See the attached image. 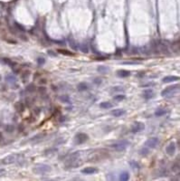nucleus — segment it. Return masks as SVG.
<instances>
[{
	"instance_id": "nucleus-6",
	"label": "nucleus",
	"mask_w": 180,
	"mask_h": 181,
	"mask_svg": "<svg viewBox=\"0 0 180 181\" xmlns=\"http://www.w3.org/2000/svg\"><path fill=\"white\" fill-rule=\"evenodd\" d=\"M144 129H145V125L142 122H139V121H135L131 126V131L133 133L140 132V131H144Z\"/></svg>"
},
{
	"instance_id": "nucleus-19",
	"label": "nucleus",
	"mask_w": 180,
	"mask_h": 181,
	"mask_svg": "<svg viewBox=\"0 0 180 181\" xmlns=\"http://www.w3.org/2000/svg\"><path fill=\"white\" fill-rule=\"evenodd\" d=\"M109 71H110V69H109L107 66H105V65H100V66L98 67V72H100V73L106 74Z\"/></svg>"
},
{
	"instance_id": "nucleus-11",
	"label": "nucleus",
	"mask_w": 180,
	"mask_h": 181,
	"mask_svg": "<svg viewBox=\"0 0 180 181\" xmlns=\"http://www.w3.org/2000/svg\"><path fill=\"white\" fill-rule=\"evenodd\" d=\"M131 73H130V71H127V70H120L117 72V76L120 77V78H126V77H129Z\"/></svg>"
},
{
	"instance_id": "nucleus-22",
	"label": "nucleus",
	"mask_w": 180,
	"mask_h": 181,
	"mask_svg": "<svg viewBox=\"0 0 180 181\" xmlns=\"http://www.w3.org/2000/svg\"><path fill=\"white\" fill-rule=\"evenodd\" d=\"M166 113V110H164V109H158L155 112V116L157 117H161V116H163Z\"/></svg>"
},
{
	"instance_id": "nucleus-28",
	"label": "nucleus",
	"mask_w": 180,
	"mask_h": 181,
	"mask_svg": "<svg viewBox=\"0 0 180 181\" xmlns=\"http://www.w3.org/2000/svg\"><path fill=\"white\" fill-rule=\"evenodd\" d=\"M126 97H125V95H123V94H117L113 97V100H117V101H120V100H123Z\"/></svg>"
},
{
	"instance_id": "nucleus-12",
	"label": "nucleus",
	"mask_w": 180,
	"mask_h": 181,
	"mask_svg": "<svg viewBox=\"0 0 180 181\" xmlns=\"http://www.w3.org/2000/svg\"><path fill=\"white\" fill-rule=\"evenodd\" d=\"M95 172H97V169H96L95 167H85V168H83L82 170V173L86 174V175H91V174H93V173Z\"/></svg>"
},
{
	"instance_id": "nucleus-3",
	"label": "nucleus",
	"mask_w": 180,
	"mask_h": 181,
	"mask_svg": "<svg viewBox=\"0 0 180 181\" xmlns=\"http://www.w3.org/2000/svg\"><path fill=\"white\" fill-rule=\"evenodd\" d=\"M179 88H180V84H175V85H171V86H169V87H166V89L162 91L161 95H162L163 97H170V96H172V94H173L176 91H177Z\"/></svg>"
},
{
	"instance_id": "nucleus-8",
	"label": "nucleus",
	"mask_w": 180,
	"mask_h": 181,
	"mask_svg": "<svg viewBox=\"0 0 180 181\" xmlns=\"http://www.w3.org/2000/svg\"><path fill=\"white\" fill-rule=\"evenodd\" d=\"M176 148H177V146H176V143L175 142H170L166 148V153L168 154L169 156H173L176 152Z\"/></svg>"
},
{
	"instance_id": "nucleus-30",
	"label": "nucleus",
	"mask_w": 180,
	"mask_h": 181,
	"mask_svg": "<svg viewBox=\"0 0 180 181\" xmlns=\"http://www.w3.org/2000/svg\"><path fill=\"white\" fill-rule=\"evenodd\" d=\"M130 165L131 166V167L135 168V169H138V168H139V165H138V163L136 161V160H131V161H130Z\"/></svg>"
},
{
	"instance_id": "nucleus-43",
	"label": "nucleus",
	"mask_w": 180,
	"mask_h": 181,
	"mask_svg": "<svg viewBox=\"0 0 180 181\" xmlns=\"http://www.w3.org/2000/svg\"><path fill=\"white\" fill-rule=\"evenodd\" d=\"M2 133H1V132H0V140H1V139H2Z\"/></svg>"
},
{
	"instance_id": "nucleus-42",
	"label": "nucleus",
	"mask_w": 180,
	"mask_h": 181,
	"mask_svg": "<svg viewBox=\"0 0 180 181\" xmlns=\"http://www.w3.org/2000/svg\"><path fill=\"white\" fill-rule=\"evenodd\" d=\"M4 173H5V170H4V169L0 170V176H2V174H4Z\"/></svg>"
},
{
	"instance_id": "nucleus-21",
	"label": "nucleus",
	"mask_w": 180,
	"mask_h": 181,
	"mask_svg": "<svg viewBox=\"0 0 180 181\" xmlns=\"http://www.w3.org/2000/svg\"><path fill=\"white\" fill-rule=\"evenodd\" d=\"M59 100L62 101V102L64 103H71V99L69 97V95H61L59 96Z\"/></svg>"
},
{
	"instance_id": "nucleus-14",
	"label": "nucleus",
	"mask_w": 180,
	"mask_h": 181,
	"mask_svg": "<svg viewBox=\"0 0 180 181\" xmlns=\"http://www.w3.org/2000/svg\"><path fill=\"white\" fill-rule=\"evenodd\" d=\"M6 82H8V83L12 84V85H14V84L16 83L17 82V79L15 78V76H14L13 74H8V75L6 76Z\"/></svg>"
},
{
	"instance_id": "nucleus-35",
	"label": "nucleus",
	"mask_w": 180,
	"mask_h": 181,
	"mask_svg": "<svg viewBox=\"0 0 180 181\" xmlns=\"http://www.w3.org/2000/svg\"><path fill=\"white\" fill-rule=\"evenodd\" d=\"M69 41H70V44H71V46H72V48H73V49H74V50H76V49H77V47H76V45H75V44H74V42H73V40L71 39H69Z\"/></svg>"
},
{
	"instance_id": "nucleus-39",
	"label": "nucleus",
	"mask_w": 180,
	"mask_h": 181,
	"mask_svg": "<svg viewBox=\"0 0 180 181\" xmlns=\"http://www.w3.org/2000/svg\"><path fill=\"white\" fill-rule=\"evenodd\" d=\"M34 112H35L36 114H39V112H40V109H39V108H35V109H34Z\"/></svg>"
},
{
	"instance_id": "nucleus-31",
	"label": "nucleus",
	"mask_w": 180,
	"mask_h": 181,
	"mask_svg": "<svg viewBox=\"0 0 180 181\" xmlns=\"http://www.w3.org/2000/svg\"><path fill=\"white\" fill-rule=\"evenodd\" d=\"M28 77H29V72L28 71H25V72H23V74H22L23 82H26V80L28 79Z\"/></svg>"
},
{
	"instance_id": "nucleus-24",
	"label": "nucleus",
	"mask_w": 180,
	"mask_h": 181,
	"mask_svg": "<svg viewBox=\"0 0 180 181\" xmlns=\"http://www.w3.org/2000/svg\"><path fill=\"white\" fill-rule=\"evenodd\" d=\"M149 153V149L147 146L146 147H144V148H142L140 150H139V154H140L141 156H147Z\"/></svg>"
},
{
	"instance_id": "nucleus-23",
	"label": "nucleus",
	"mask_w": 180,
	"mask_h": 181,
	"mask_svg": "<svg viewBox=\"0 0 180 181\" xmlns=\"http://www.w3.org/2000/svg\"><path fill=\"white\" fill-rule=\"evenodd\" d=\"M35 91H36V87H35V85L34 83H30L28 86L26 87V92H30V93H33Z\"/></svg>"
},
{
	"instance_id": "nucleus-29",
	"label": "nucleus",
	"mask_w": 180,
	"mask_h": 181,
	"mask_svg": "<svg viewBox=\"0 0 180 181\" xmlns=\"http://www.w3.org/2000/svg\"><path fill=\"white\" fill-rule=\"evenodd\" d=\"M45 137V134H38V135H36V136L33 137L31 139H30V141H36V140H39V139H43Z\"/></svg>"
},
{
	"instance_id": "nucleus-26",
	"label": "nucleus",
	"mask_w": 180,
	"mask_h": 181,
	"mask_svg": "<svg viewBox=\"0 0 180 181\" xmlns=\"http://www.w3.org/2000/svg\"><path fill=\"white\" fill-rule=\"evenodd\" d=\"M58 53H62V54H64V55H68V56L73 55V53L69 52V51H67V50H63V49H59V50H58Z\"/></svg>"
},
{
	"instance_id": "nucleus-16",
	"label": "nucleus",
	"mask_w": 180,
	"mask_h": 181,
	"mask_svg": "<svg viewBox=\"0 0 180 181\" xmlns=\"http://www.w3.org/2000/svg\"><path fill=\"white\" fill-rule=\"evenodd\" d=\"M172 171L175 173V174H177V175L180 176V165L177 164V163H175V164L172 165V167H171Z\"/></svg>"
},
{
	"instance_id": "nucleus-34",
	"label": "nucleus",
	"mask_w": 180,
	"mask_h": 181,
	"mask_svg": "<svg viewBox=\"0 0 180 181\" xmlns=\"http://www.w3.org/2000/svg\"><path fill=\"white\" fill-rule=\"evenodd\" d=\"M45 63V59L43 58V57H39V58H37V64H39V65H42Z\"/></svg>"
},
{
	"instance_id": "nucleus-4",
	"label": "nucleus",
	"mask_w": 180,
	"mask_h": 181,
	"mask_svg": "<svg viewBox=\"0 0 180 181\" xmlns=\"http://www.w3.org/2000/svg\"><path fill=\"white\" fill-rule=\"evenodd\" d=\"M88 139H89V136L87 134L82 133V132L76 134L75 137H74V142L76 144H82V143L87 141Z\"/></svg>"
},
{
	"instance_id": "nucleus-18",
	"label": "nucleus",
	"mask_w": 180,
	"mask_h": 181,
	"mask_svg": "<svg viewBox=\"0 0 180 181\" xmlns=\"http://www.w3.org/2000/svg\"><path fill=\"white\" fill-rule=\"evenodd\" d=\"M100 107L102 109H105V110H107V109H110L113 107V104L112 103L109 102V101H103V102H101L100 104Z\"/></svg>"
},
{
	"instance_id": "nucleus-1",
	"label": "nucleus",
	"mask_w": 180,
	"mask_h": 181,
	"mask_svg": "<svg viewBox=\"0 0 180 181\" xmlns=\"http://www.w3.org/2000/svg\"><path fill=\"white\" fill-rule=\"evenodd\" d=\"M129 146H130V141H129V140H127V139H122V140H120V141L113 143L110 147L113 148L115 150H117V151H122V150H124V149H126Z\"/></svg>"
},
{
	"instance_id": "nucleus-38",
	"label": "nucleus",
	"mask_w": 180,
	"mask_h": 181,
	"mask_svg": "<svg viewBox=\"0 0 180 181\" xmlns=\"http://www.w3.org/2000/svg\"><path fill=\"white\" fill-rule=\"evenodd\" d=\"M15 25H16L17 27L19 28V29H20V30H21V31H24V30H25V28L23 27L22 25H20L19 24H17V23H15Z\"/></svg>"
},
{
	"instance_id": "nucleus-10",
	"label": "nucleus",
	"mask_w": 180,
	"mask_h": 181,
	"mask_svg": "<svg viewBox=\"0 0 180 181\" xmlns=\"http://www.w3.org/2000/svg\"><path fill=\"white\" fill-rule=\"evenodd\" d=\"M178 80H180V77H178V76L169 75V76H166V77H164L162 81H163V82L166 83V82H172L178 81Z\"/></svg>"
},
{
	"instance_id": "nucleus-15",
	"label": "nucleus",
	"mask_w": 180,
	"mask_h": 181,
	"mask_svg": "<svg viewBox=\"0 0 180 181\" xmlns=\"http://www.w3.org/2000/svg\"><path fill=\"white\" fill-rule=\"evenodd\" d=\"M89 86H88V84L86 82H81V83L78 84V86H77V89L79 92H84V91H87Z\"/></svg>"
},
{
	"instance_id": "nucleus-36",
	"label": "nucleus",
	"mask_w": 180,
	"mask_h": 181,
	"mask_svg": "<svg viewBox=\"0 0 180 181\" xmlns=\"http://www.w3.org/2000/svg\"><path fill=\"white\" fill-rule=\"evenodd\" d=\"M122 64H138V63H137V62H123Z\"/></svg>"
},
{
	"instance_id": "nucleus-41",
	"label": "nucleus",
	"mask_w": 180,
	"mask_h": 181,
	"mask_svg": "<svg viewBox=\"0 0 180 181\" xmlns=\"http://www.w3.org/2000/svg\"><path fill=\"white\" fill-rule=\"evenodd\" d=\"M46 82V80L45 79H42L41 81H40V83H45Z\"/></svg>"
},
{
	"instance_id": "nucleus-25",
	"label": "nucleus",
	"mask_w": 180,
	"mask_h": 181,
	"mask_svg": "<svg viewBox=\"0 0 180 181\" xmlns=\"http://www.w3.org/2000/svg\"><path fill=\"white\" fill-rule=\"evenodd\" d=\"M80 49H81V51H82V53H88V52H89L88 45L87 44H85V43H83V44H82V45H80Z\"/></svg>"
},
{
	"instance_id": "nucleus-17",
	"label": "nucleus",
	"mask_w": 180,
	"mask_h": 181,
	"mask_svg": "<svg viewBox=\"0 0 180 181\" xmlns=\"http://www.w3.org/2000/svg\"><path fill=\"white\" fill-rule=\"evenodd\" d=\"M120 180L121 181H127L129 180V178H130V175H129V172H127V171H124V172H121L120 175Z\"/></svg>"
},
{
	"instance_id": "nucleus-2",
	"label": "nucleus",
	"mask_w": 180,
	"mask_h": 181,
	"mask_svg": "<svg viewBox=\"0 0 180 181\" xmlns=\"http://www.w3.org/2000/svg\"><path fill=\"white\" fill-rule=\"evenodd\" d=\"M51 170H52V167L46 164H38L34 167V172L36 174H41V175L49 173Z\"/></svg>"
},
{
	"instance_id": "nucleus-13",
	"label": "nucleus",
	"mask_w": 180,
	"mask_h": 181,
	"mask_svg": "<svg viewBox=\"0 0 180 181\" xmlns=\"http://www.w3.org/2000/svg\"><path fill=\"white\" fill-rule=\"evenodd\" d=\"M126 113V112L122 110V109H117V110H113L111 112V114L114 116V117H120L122 115H124Z\"/></svg>"
},
{
	"instance_id": "nucleus-20",
	"label": "nucleus",
	"mask_w": 180,
	"mask_h": 181,
	"mask_svg": "<svg viewBox=\"0 0 180 181\" xmlns=\"http://www.w3.org/2000/svg\"><path fill=\"white\" fill-rule=\"evenodd\" d=\"M15 108L18 112H23L25 110V106L22 102H16L15 104Z\"/></svg>"
},
{
	"instance_id": "nucleus-7",
	"label": "nucleus",
	"mask_w": 180,
	"mask_h": 181,
	"mask_svg": "<svg viewBox=\"0 0 180 181\" xmlns=\"http://www.w3.org/2000/svg\"><path fill=\"white\" fill-rule=\"evenodd\" d=\"M158 143V138H150L145 142V146H147L148 148H156L157 145Z\"/></svg>"
},
{
	"instance_id": "nucleus-9",
	"label": "nucleus",
	"mask_w": 180,
	"mask_h": 181,
	"mask_svg": "<svg viewBox=\"0 0 180 181\" xmlns=\"http://www.w3.org/2000/svg\"><path fill=\"white\" fill-rule=\"evenodd\" d=\"M154 96V92L151 89H147L143 92V97L146 100H150Z\"/></svg>"
},
{
	"instance_id": "nucleus-5",
	"label": "nucleus",
	"mask_w": 180,
	"mask_h": 181,
	"mask_svg": "<svg viewBox=\"0 0 180 181\" xmlns=\"http://www.w3.org/2000/svg\"><path fill=\"white\" fill-rule=\"evenodd\" d=\"M21 155H16V154H13V155H9L6 158L3 159V164L7 165V164H12L14 162H17V160L19 159Z\"/></svg>"
},
{
	"instance_id": "nucleus-27",
	"label": "nucleus",
	"mask_w": 180,
	"mask_h": 181,
	"mask_svg": "<svg viewBox=\"0 0 180 181\" xmlns=\"http://www.w3.org/2000/svg\"><path fill=\"white\" fill-rule=\"evenodd\" d=\"M5 130H6V132L12 133V132L15 131V127H14V125H12V124H8V125H6V127H5Z\"/></svg>"
},
{
	"instance_id": "nucleus-37",
	"label": "nucleus",
	"mask_w": 180,
	"mask_h": 181,
	"mask_svg": "<svg viewBox=\"0 0 180 181\" xmlns=\"http://www.w3.org/2000/svg\"><path fill=\"white\" fill-rule=\"evenodd\" d=\"M38 91H39L41 93H44V92H45V91H46V89H45V87L42 86V87H40L39 89H38Z\"/></svg>"
},
{
	"instance_id": "nucleus-32",
	"label": "nucleus",
	"mask_w": 180,
	"mask_h": 181,
	"mask_svg": "<svg viewBox=\"0 0 180 181\" xmlns=\"http://www.w3.org/2000/svg\"><path fill=\"white\" fill-rule=\"evenodd\" d=\"M3 62L5 63V64L10 65L11 67H13V65L15 64L14 63H13V62H12L11 60H10V59H8V58H3Z\"/></svg>"
},
{
	"instance_id": "nucleus-40",
	"label": "nucleus",
	"mask_w": 180,
	"mask_h": 181,
	"mask_svg": "<svg viewBox=\"0 0 180 181\" xmlns=\"http://www.w3.org/2000/svg\"><path fill=\"white\" fill-rule=\"evenodd\" d=\"M48 53H49V55H53V56H55L56 54L54 53H52V51H48Z\"/></svg>"
},
{
	"instance_id": "nucleus-33",
	"label": "nucleus",
	"mask_w": 180,
	"mask_h": 181,
	"mask_svg": "<svg viewBox=\"0 0 180 181\" xmlns=\"http://www.w3.org/2000/svg\"><path fill=\"white\" fill-rule=\"evenodd\" d=\"M101 82H102V79L100 78V77H97V78H95L93 80V83L96 84V85H100Z\"/></svg>"
}]
</instances>
